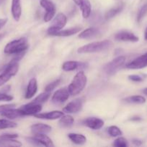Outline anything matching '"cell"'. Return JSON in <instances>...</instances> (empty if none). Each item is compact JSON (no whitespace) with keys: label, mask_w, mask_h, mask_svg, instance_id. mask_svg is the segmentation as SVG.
Masks as SVG:
<instances>
[{"label":"cell","mask_w":147,"mask_h":147,"mask_svg":"<svg viewBox=\"0 0 147 147\" xmlns=\"http://www.w3.org/2000/svg\"><path fill=\"white\" fill-rule=\"evenodd\" d=\"M24 53L18 54L5 67L4 70L0 75V86H3L9 81L13 76H15L19 70L18 61L22 57Z\"/></svg>","instance_id":"cell-1"},{"label":"cell","mask_w":147,"mask_h":147,"mask_svg":"<svg viewBox=\"0 0 147 147\" xmlns=\"http://www.w3.org/2000/svg\"><path fill=\"white\" fill-rule=\"evenodd\" d=\"M112 46V42L110 40H102V41L94 42L89 44L79 47L77 50L78 53L85 54V53H94L105 51L108 50Z\"/></svg>","instance_id":"cell-2"},{"label":"cell","mask_w":147,"mask_h":147,"mask_svg":"<svg viewBox=\"0 0 147 147\" xmlns=\"http://www.w3.org/2000/svg\"><path fill=\"white\" fill-rule=\"evenodd\" d=\"M29 43L25 37L14 40L5 46L4 52L7 55H18L23 53L28 49Z\"/></svg>","instance_id":"cell-3"},{"label":"cell","mask_w":147,"mask_h":147,"mask_svg":"<svg viewBox=\"0 0 147 147\" xmlns=\"http://www.w3.org/2000/svg\"><path fill=\"white\" fill-rule=\"evenodd\" d=\"M87 78L83 71H79L75 75L73 80L68 87V90L71 96L79 94L86 86Z\"/></svg>","instance_id":"cell-4"},{"label":"cell","mask_w":147,"mask_h":147,"mask_svg":"<svg viewBox=\"0 0 147 147\" xmlns=\"http://www.w3.org/2000/svg\"><path fill=\"white\" fill-rule=\"evenodd\" d=\"M67 23V17L63 13H59L48 29V33L51 35L53 33L61 30Z\"/></svg>","instance_id":"cell-5"},{"label":"cell","mask_w":147,"mask_h":147,"mask_svg":"<svg viewBox=\"0 0 147 147\" xmlns=\"http://www.w3.org/2000/svg\"><path fill=\"white\" fill-rule=\"evenodd\" d=\"M125 56H119L110 62L104 67V71L108 75H112L125 63Z\"/></svg>","instance_id":"cell-6"},{"label":"cell","mask_w":147,"mask_h":147,"mask_svg":"<svg viewBox=\"0 0 147 147\" xmlns=\"http://www.w3.org/2000/svg\"><path fill=\"white\" fill-rule=\"evenodd\" d=\"M40 6L46 9V14L44 15V21L48 22H50L56 14V6L52 1L49 0H40Z\"/></svg>","instance_id":"cell-7"},{"label":"cell","mask_w":147,"mask_h":147,"mask_svg":"<svg viewBox=\"0 0 147 147\" xmlns=\"http://www.w3.org/2000/svg\"><path fill=\"white\" fill-rule=\"evenodd\" d=\"M69 96H70V93L68 90V88H63L55 92L54 94L52 96L51 101L54 104H61L66 102L69 99Z\"/></svg>","instance_id":"cell-8"},{"label":"cell","mask_w":147,"mask_h":147,"mask_svg":"<svg viewBox=\"0 0 147 147\" xmlns=\"http://www.w3.org/2000/svg\"><path fill=\"white\" fill-rule=\"evenodd\" d=\"M146 67H147V53L134 59L133 61L126 65V68L133 70L143 69Z\"/></svg>","instance_id":"cell-9"},{"label":"cell","mask_w":147,"mask_h":147,"mask_svg":"<svg viewBox=\"0 0 147 147\" xmlns=\"http://www.w3.org/2000/svg\"><path fill=\"white\" fill-rule=\"evenodd\" d=\"M20 109L22 112L24 116H31V115L35 116L41 111L42 106L41 104H37V103H33L31 102V103L21 106Z\"/></svg>","instance_id":"cell-10"},{"label":"cell","mask_w":147,"mask_h":147,"mask_svg":"<svg viewBox=\"0 0 147 147\" xmlns=\"http://www.w3.org/2000/svg\"><path fill=\"white\" fill-rule=\"evenodd\" d=\"M84 100L82 98H77L68 103L66 107L63 108V111L68 113H76L80 111L83 106Z\"/></svg>","instance_id":"cell-11"},{"label":"cell","mask_w":147,"mask_h":147,"mask_svg":"<svg viewBox=\"0 0 147 147\" xmlns=\"http://www.w3.org/2000/svg\"><path fill=\"white\" fill-rule=\"evenodd\" d=\"M115 39L118 41L131 42H136L139 40L138 37L128 31H120L115 35Z\"/></svg>","instance_id":"cell-12"},{"label":"cell","mask_w":147,"mask_h":147,"mask_svg":"<svg viewBox=\"0 0 147 147\" xmlns=\"http://www.w3.org/2000/svg\"><path fill=\"white\" fill-rule=\"evenodd\" d=\"M74 2L79 6L82 11V17L84 19L89 17L92 11V6L89 0H73Z\"/></svg>","instance_id":"cell-13"},{"label":"cell","mask_w":147,"mask_h":147,"mask_svg":"<svg viewBox=\"0 0 147 147\" xmlns=\"http://www.w3.org/2000/svg\"><path fill=\"white\" fill-rule=\"evenodd\" d=\"M84 125L93 130H99L104 126V121L102 119L96 117L87 118L83 121Z\"/></svg>","instance_id":"cell-14"},{"label":"cell","mask_w":147,"mask_h":147,"mask_svg":"<svg viewBox=\"0 0 147 147\" xmlns=\"http://www.w3.org/2000/svg\"><path fill=\"white\" fill-rule=\"evenodd\" d=\"M11 12L13 18L16 22L20 20L22 15L21 0H12V1Z\"/></svg>","instance_id":"cell-15"},{"label":"cell","mask_w":147,"mask_h":147,"mask_svg":"<svg viewBox=\"0 0 147 147\" xmlns=\"http://www.w3.org/2000/svg\"><path fill=\"white\" fill-rule=\"evenodd\" d=\"M63 116V113L59 111H53L51 112H47V113H37L35 115V117L38 118L40 119H46V120H56L57 119H60L61 116Z\"/></svg>","instance_id":"cell-16"},{"label":"cell","mask_w":147,"mask_h":147,"mask_svg":"<svg viewBox=\"0 0 147 147\" xmlns=\"http://www.w3.org/2000/svg\"><path fill=\"white\" fill-rule=\"evenodd\" d=\"M86 65H87L86 63H82V62L67 61L63 63L62 65V69L64 71L69 72L79 68H84V67H86Z\"/></svg>","instance_id":"cell-17"},{"label":"cell","mask_w":147,"mask_h":147,"mask_svg":"<svg viewBox=\"0 0 147 147\" xmlns=\"http://www.w3.org/2000/svg\"><path fill=\"white\" fill-rule=\"evenodd\" d=\"M37 90V83L35 78H31L28 83L27 90L25 93V98L30 99L35 95Z\"/></svg>","instance_id":"cell-18"},{"label":"cell","mask_w":147,"mask_h":147,"mask_svg":"<svg viewBox=\"0 0 147 147\" xmlns=\"http://www.w3.org/2000/svg\"><path fill=\"white\" fill-rule=\"evenodd\" d=\"M30 129H31L32 133L34 134H46L51 131L52 128L48 125L44 124V123H36L30 126Z\"/></svg>","instance_id":"cell-19"},{"label":"cell","mask_w":147,"mask_h":147,"mask_svg":"<svg viewBox=\"0 0 147 147\" xmlns=\"http://www.w3.org/2000/svg\"><path fill=\"white\" fill-rule=\"evenodd\" d=\"M1 116H4V117L7 118V119H15L17 118L23 117L24 114L22 113V112L21 111L20 109H13V108H10V109H7V110L4 111L2 113H1Z\"/></svg>","instance_id":"cell-20"},{"label":"cell","mask_w":147,"mask_h":147,"mask_svg":"<svg viewBox=\"0 0 147 147\" xmlns=\"http://www.w3.org/2000/svg\"><path fill=\"white\" fill-rule=\"evenodd\" d=\"M82 28L81 27H75L70 29H67V30H61L60 31L53 33L51 35L59 36V37H69V36L74 35V34L79 32L82 30Z\"/></svg>","instance_id":"cell-21"},{"label":"cell","mask_w":147,"mask_h":147,"mask_svg":"<svg viewBox=\"0 0 147 147\" xmlns=\"http://www.w3.org/2000/svg\"><path fill=\"white\" fill-rule=\"evenodd\" d=\"M99 31L98 29L95 27H90L87 28L79 34V37L81 39H89L95 37L99 34Z\"/></svg>","instance_id":"cell-22"},{"label":"cell","mask_w":147,"mask_h":147,"mask_svg":"<svg viewBox=\"0 0 147 147\" xmlns=\"http://www.w3.org/2000/svg\"><path fill=\"white\" fill-rule=\"evenodd\" d=\"M34 137L35 138L40 144V146H45L48 147H52L54 146V144H53L51 139L46 136L45 134H35Z\"/></svg>","instance_id":"cell-23"},{"label":"cell","mask_w":147,"mask_h":147,"mask_svg":"<svg viewBox=\"0 0 147 147\" xmlns=\"http://www.w3.org/2000/svg\"><path fill=\"white\" fill-rule=\"evenodd\" d=\"M124 7V4L122 3H120V4H118L115 7H114L113 8L110 9V10H108L105 14V20H108L112 19V17H114L115 16H116L117 14H119L121 11L122 10Z\"/></svg>","instance_id":"cell-24"},{"label":"cell","mask_w":147,"mask_h":147,"mask_svg":"<svg viewBox=\"0 0 147 147\" xmlns=\"http://www.w3.org/2000/svg\"><path fill=\"white\" fill-rule=\"evenodd\" d=\"M68 137L69 138V139H70L73 143L78 145H83L86 142V138L85 137L84 135L80 134H69Z\"/></svg>","instance_id":"cell-25"},{"label":"cell","mask_w":147,"mask_h":147,"mask_svg":"<svg viewBox=\"0 0 147 147\" xmlns=\"http://www.w3.org/2000/svg\"><path fill=\"white\" fill-rule=\"evenodd\" d=\"M74 123V119L70 115H63L61 116L59 120V123L61 127L63 128H69L71 127Z\"/></svg>","instance_id":"cell-26"},{"label":"cell","mask_w":147,"mask_h":147,"mask_svg":"<svg viewBox=\"0 0 147 147\" xmlns=\"http://www.w3.org/2000/svg\"><path fill=\"white\" fill-rule=\"evenodd\" d=\"M22 144L14 139H1L0 138V146H21Z\"/></svg>","instance_id":"cell-27"},{"label":"cell","mask_w":147,"mask_h":147,"mask_svg":"<svg viewBox=\"0 0 147 147\" xmlns=\"http://www.w3.org/2000/svg\"><path fill=\"white\" fill-rule=\"evenodd\" d=\"M126 103H135V104H143L146 103V98L141 96H132L124 99Z\"/></svg>","instance_id":"cell-28"},{"label":"cell","mask_w":147,"mask_h":147,"mask_svg":"<svg viewBox=\"0 0 147 147\" xmlns=\"http://www.w3.org/2000/svg\"><path fill=\"white\" fill-rule=\"evenodd\" d=\"M50 96V92L45 91L44 93H40L39 96H37L34 100L32 101L33 103H37V104H41V103H45L48 100Z\"/></svg>","instance_id":"cell-29"},{"label":"cell","mask_w":147,"mask_h":147,"mask_svg":"<svg viewBox=\"0 0 147 147\" xmlns=\"http://www.w3.org/2000/svg\"><path fill=\"white\" fill-rule=\"evenodd\" d=\"M17 126V124L15 122L11 121L7 119H1L0 120V129H12Z\"/></svg>","instance_id":"cell-30"},{"label":"cell","mask_w":147,"mask_h":147,"mask_svg":"<svg viewBox=\"0 0 147 147\" xmlns=\"http://www.w3.org/2000/svg\"><path fill=\"white\" fill-rule=\"evenodd\" d=\"M108 133L112 137H117V136H122V133L120 129L115 126H111L108 129Z\"/></svg>","instance_id":"cell-31"},{"label":"cell","mask_w":147,"mask_h":147,"mask_svg":"<svg viewBox=\"0 0 147 147\" xmlns=\"http://www.w3.org/2000/svg\"><path fill=\"white\" fill-rule=\"evenodd\" d=\"M147 14V3L144 4V5L141 6V8L139 9L138 11V14H137V22H141V20L144 19V17H145L146 14Z\"/></svg>","instance_id":"cell-32"},{"label":"cell","mask_w":147,"mask_h":147,"mask_svg":"<svg viewBox=\"0 0 147 147\" xmlns=\"http://www.w3.org/2000/svg\"><path fill=\"white\" fill-rule=\"evenodd\" d=\"M128 145V142L123 137H118L113 142V146L116 147H126Z\"/></svg>","instance_id":"cell-33"},{"label":"cell","mask_w":147,"mask_h":147,"mask_svg":"<svg viewBox=\"0 0 147 147\" xmlns=\"http://www.w3.org/2000/svg\"><path fill=\"white\" fill-rule=\"evenodd\" d=\"M61 83V79H57V80H54L52 83H50V84L48 85L45 88V91H48V92H51L52 90H54Z\"/></svg>","instance_id":"cell-34"},{"label":"cell","mask_w":147,"mask_h":147,"mask_svg":"<svg viewBox=\"0 0 147 147\" xmlns=\"http://www.w3.org/2000/svg\"><path fill=\"white\" fill-rule=\"evenodd\" d=\"M12 100H13V97L12 96L7 95L3 92L0 93V101H11Z\"/></svg>","instance_id":"cell-35"},{"label":"cell","mask_w":147,"mask_h":147,"mask_svg":"<svg viewBox=\"0 0 147 147\" xmlns=\"http://www.w3.org/2000/svg\"><path fill=\"white\" fill-rule=\"evenodd\" d=\"M128 78H129V80L134 82H141L144 80V78L138 76V75H130L128 76Z\"/></svg>","instance_id":"cell-36"},{"label":"cell","mask_w":147,"mask_h":147,"mask_svg":"<svg viewBox=\"0 0 147 147\" xmlns=\"http://www.w3.org/2000/svg\"><path fill=\"white\" fill-rule=\"evenodd\" d=\"M14 106H15V104H6L0 106V114H1L4 111L7 110V109H10V108L14 107Z\"/></svg>","instance_id":"cell-37"},{"label":"cell","mask_w":147,"mask_h":147,"mask_svg":"<svg viewBox=\"0 0 147 147\" xmlns=\"http://www.w3.org/2000/svg\"><path fill=\"white\" fill-rule=\"evenodd\" d=\"M17 137H18L17 134H3L0 136V138H1V139H15Z\"/></svg>","instance_id":"cell-38"},{"label":"cell","mask_w":147,"mask_h":147,"mask_svg":"<svg viewBox=\"0 0 147 147\" xmlns=\"http://www.w3.org/2000/svg\"><path fill=\"white\" fill-rule=\"evenodd\" d=\"M7 18H3V19H0V30L7 24Z\"/></svg>","instance_id":"cell-39"},{"label":"cell","mask_w":147,"mask_h":147,"mask_svg":"<svg viewBox=\"0 0 147 147\" xmlns=\"http://www.w3.org/2000/svg\"><path fill=\"white\" fill-rule=\"evenodd\" d=\"M133 144L134 145H135V146H141L142 144V142L141 140H139V139H135L133 140Z\"/></svg>","instance_id":"cell-40"},{"label":"cell","mask_w":147,"mask_h":147,"mask_svg":"<svg viewBox=\"0 0 147 147\" xmlns=\"http://www.w3.org/2000/svg\"><path fill=\"white\" fill-rule=\"evenodd\" d=\"M144 40H147V27L146 28L145 31H144Z\"/></svg>","instance_id":"cell-41"},{"label":"cell","mask_w":147,"mask_h":147,"mask_svg":"<svg viewBox=\"0 0 147 147\" xmlns=\"http://www.w3.org/2000/svg\"><path fill=\"white\" fill-rule=\"evenodd\" d=\"M141 120V118L140 117H134L131 119V121H140Z\"/></svg>","instance_id":"cell-42"},{"label":"cell","mask_w":147,"mask_h":147,"mask_svg":"<svg viewBox=\"0 0 147 147\" xmlns=\"http://www.w3.org/2000/svg\"><path fill=\"white\" fill-rule=\"evenodd\" d=\"M143 93L145 95H147V88H144V90H143Z\"/></svg>","instance_id":"cell-43"},{"label":"cell","mask_w":147,"mask_h":147,"mask_svg":"<svg viewBox=\"0 0 147 147\" xmlns=\"http://www.w3.org/2000/svg\"><path fill=\"white\" fill-rule=\"evenodd\" d=\"M4 1H5V0H0V5H1V4H2Z\"/></svg>","instance_id":"cell-44"},{"label":"cell","mask_w":147,"mask_h":147,"mask_svg":"<svg viewBox=\"0 0 147 147\" xmlns=\"http://www.w3.org/2000/svg\"><path fill=\"white\" fill-rule=\"evenodd\" d=\"M1 34H0V38H1Z\"/></svg>","instance_id":"cell-45"}]
</instances>
